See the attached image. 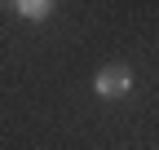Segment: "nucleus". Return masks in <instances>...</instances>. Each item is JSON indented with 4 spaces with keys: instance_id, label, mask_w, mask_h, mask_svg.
I'll list each match as a JSON object with an SVG mask.
<instances>
[{
    "instance_id": "nucleus-2",
    "label": "nucleus",
    "mask_w": 159,
    "mask_h": 150,
    "mask_svg": "<svg viewBox=\"0 0 159 150\" xmlns=\"http://www.w3.org/2000/svg\"><path fill=\"white\" fill-rule=\"evenodd\" d=\"M18 18H27V22H44V18L53 13V5H49V0H18Z\"/></svg>"
},
{
    "instance_id": "nucleus-1",
    "label": "nucleus",
    "mask_w": 159,
    "mask_h": 150,
    "mask_svg": "<svg viewBox=\"0 0 159 150\" xmlns=\"http://www.w3.org/2000/svg\"><path fill=\"white\" fill-rule=\"evenodd\" d=\"M93 88H97V97H128L133 93V71L124 66V62H111V66H102L93 75Z\"/></svg>"
}]
</instances>
